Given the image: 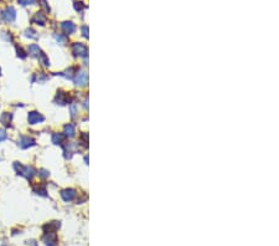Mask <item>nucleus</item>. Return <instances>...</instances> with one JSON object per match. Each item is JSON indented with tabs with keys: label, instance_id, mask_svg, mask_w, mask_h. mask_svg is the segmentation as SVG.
I'll return each mask as SVG.
<instances>
[{
	"label": "nucleus",
	"instance_id": "1",
	"mask_svg": "<svg viewBox=\"0 0 279 246\" xmlns=\"http://www.w3.org/2000/svg\"><path fill=\"white\" fill-rule=\"evenodd\" d=\"M3 17L5 19L6 21H12L15 19V11L14 9H8V10H5L4 11V14H3Z\"/></svg>",
	"mask_w": 279,
	"mask_h": 246
},
{
	"label": "nucleus",
	"instance_id": "2",
	"mask_svg": "<svg viewBox=\"0 0 279 246\" xmlns=\"http://www.w3.org/2000/svg\"><path fill=\"white\" fill-rule=\"evenodd\" d=\"M42 119H43L42 116H40V114L36 113V112H31V113L29 114V121H30L31 124H35V123H37L38 121H42Z\"/></svg>",
	"mask_w": 279,
	"mask_h": 246
},
{
	"label": "nucleus",
	"instance_id": "3",
	"mask_svg": "<svg viewBox=\"0 0 279 246\" xmlns=\"http://www.w3.org/2000/svg\"><path fill=\"white\" fill-rule=\"evenodd\" d=\"M75 52H78L77 55L84 56V55L87 54V49H86V46H83L82 44H76V45H75Z\"/></svg>",
	"mask_w": 279,
	"mask_h": 246
},
{
	"label": "nucleus",
	"instance_id": "4",
	"mask_svg": "<svg viewBox=\"0 0 279 246\" xmlns=\"http://www.w3.org/2000/svg\"><path fill=\"white\" fill-rule=\"evenodd\" d=\"M75 190H72V189H70V190H64V191H62V197H63V199L64 200H71L73 197H75Z\"/></svg>",
	"mask_w": 279,
	"mask_h": 246
},
{
	"label": "nucleus",
	"instance_id": "5",
	"mask_svg": "<svg viewBox=\"0 0 279 246\" xmlns=\"http://www.w3.org/2000/svg\"><path fill=\"white\" fill-rule=\"evenodd\" d=\"M77 82L80 83V85H86V82H87V75L82 72L78 75V77H77Z\"/></svg>",
	"mask_w": 279,
	"mask_h": 246
},
{
	"label": "nucleus",
	"instance_id": "6",
	"mask_svg": "<svg viewBox=\"0 0 279 246\" xmlns=\"http://www.w3.org/2000/svg\"><path fill=\"white\" fill-rule=\"evenodd\" d=\"M63 29L66 30L67 32H73L75 31V26L72 23H64L63 24Z\"/></svg>",
	"mask_w": 279,
	"mask_h": 246
},
{
	"label": "nucleus",
	"instance_id": "7",
	"mask_svg": "<svg viewBox=\"0 0 279 246\" xmlns=\"http://www.w3.org/2000/svg\"><path fill=\"white\" fill-rule=\"evenodd\" d=\"M66 132H67V134H70V135H73V134H75V127H73L72 124L66 126Z\"/></svg>",
	"mask_w": 279,
	"mask_h": 246
},
{
	"label": "nucleus",
	"instance_id": "8",
	"mask_svg": "<svg viewBox=\"0 0 279 246\" xmlns=\"http://www.w3.org/2000/svg\"><path fill=\"white\" fill-rule=\"evenodd\" d=\"M62 140V137H61V135H55V137H54V142H55V143H58V142H61Z\"/></svg>",
	"mask_w": 279,
	"mask_h": 246
},
{
	"label": "nucleus",
	"instance_id": "9",
	"mask_svg": "<svg viewBox=\"0 0 279 246\" xmlns=\"http://www.w3.org/2000/svg\"><path fill=\"white\" fill-rule=\"evenodd\" d=\"M6 138V134L4 131H0V140H4Z\"/></svg>",
	"mask_w": 279,
	"mask_h": 246
},
{
	"label": "nucleus",
	"instance_id": "10",
	"mask_svg": "<svg viewBox=\"0 0 279 246\" xmlns=\"http://www.w3.org/2000/svg\"><path fill=\"white\" fill-rule=\"evenodd\" d=\"M35 0H20V3H22L24 5H28L29 3H34Z\"/></svg>",
	"mask_w": 279,
	"mask_h": 246
}]
</instances>
